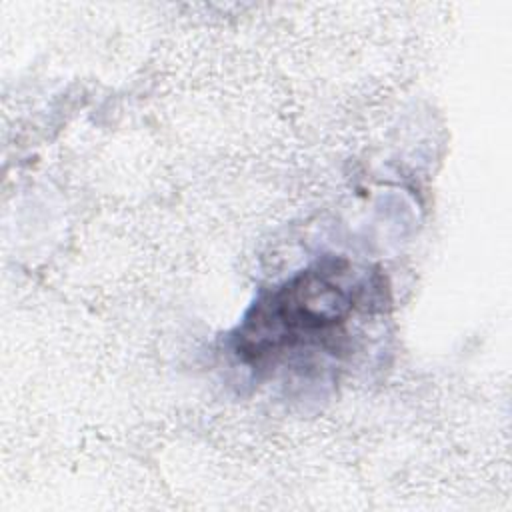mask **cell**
<instances>
[{
	"label": "cell",
	"instance_id": "6da1fadb",
	"mask_svg": "<svg viewBox=\"0 0 512 512\" xmlns=\"http://www.w3.org/2000/svg\"><path fill=\"white\" fill-rule=\"evenodd\" d=\"M384 278L344 256H324L266 288L230 334V348L254 372L304 366L352 350L362 320L384 310Z\"/></svg>",
	"mask_w": 512,
	"mask_h": 512
}]
</instances>
